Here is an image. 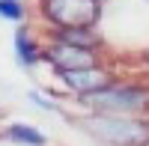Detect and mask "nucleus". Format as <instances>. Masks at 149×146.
<instances>
[{
    "label": "nucleus",
    "instance_id": "nucleus-1",
    "mask_svg": "<svg viewBox=\"0 0 149 146\" xmlns=\"http://www.w3.org/2000/svg\"><path fill=\"white\" fill-rule=\"evenodd\" d=\"M90 137L110 146H149V122L134 113H90L74 119Z\"/></svg>",
    "mask_w": 149,
    "mask_h": 146
},
{
    "label": "nucleus",
    "instance_id": "nucleus-2",
    "mask_svg": "<svg viewBox=\"0 0 149 146\" xmlns=\"http://www.w3.org/2000/svg\"><path fill=\"white\" fill-rule=\"evenodd\" d=\"M84 107L95 113H143L149 111V87H128V83H107L102 90L78 95Z\"/></svg>",
    "mask_w": 149,
    "mask_h": 146
},
{
    "label": "nucleus",
    "instance_id": "nucleus-3",
    "mask_svg": "<svg viewBox=\"0 0 149 146\" xmlns=\"http://www.w3.org/2000/svg\"><path fill=\"white\" fill-rule=\"evenodd\" d=\"M42 18L54 27H95L102 0H42Z\"/></svg>",
    "mask_w": 149,
    "mask_h": 146
},
{
    "label": "nucleus",
    "instance_id": "nucleus-4",
    "mask_svg": "<svg viewBox=\"0 0 149 146\" xmlns=\"http://www.w3.org/2000/svg\"><path fill=\"white\" fill-rule=\"evenodd\" d=\"M42 60L54 66V72H69V69H90V66H102L95 48H84V45H72V42H60L54 39L51 45L42 51Z\"/></svg>",
    "mask_w": 149,
    "mask_h": 146
},
{
    "label": "nucleus",
    "instance_id": "nucleus-5",
    "mask_svg": "<svg viewBox=\"0 0 149 146\" xmlns=\"http://www.w3.org/2000/svg\"><path fill=\"white\" fill-rule=\"evenodd\" d=\"M60 81L66 83L69 90H74L78 95L84 92H93V90H102L107 83H113L110 72H104L102 66H90V69H69V72H57Z\"/></svg>",
    "mask_w": 149,
    "mask_h": 146
},
{
    "label": "nucleus",
    "instance_id": "nucleus-6",
    "mask_svg": "<svg viewBox=\"0 0 149 146\" xmlns=\"http://www.w3.org/2000/svg\"><path fill=\"white\" fill-rule=\"evenodd\" d=\"M54 39L72 42V45H84V48H98V42H102L95 27H54Z\"/></svg>",
    "mask_w": 149,
    "mask_h": 146
},
{
    "label": "nucleus",
    "instance_id": "nucleus-7",
    "mask_svg": "<svg viewBox=\"0 0 149 146\" xmlns=\"http://www.w3.org/2000/svg\"><path fill=\"white\" fill-rule=\"evenodd\" d=\"M12 42H15V57H18V63H21L24 69H30V66H36V63L42 60V51L36 48V42L30 39L27 30H18Z\"/></svg>",
    "mask_w": 149,
    "mask_h": 146
},
{
    "label": "nucleus",
    "instance_id": "nucleus-8",
    "mask_svg": "<svg viewBox=\"0 0 149 146\" xmlns=\"http://www.w3.org/2000/svg\"><path fill=\"white\" fill-rule=\"evenodd\" d=\"M6 137H12L15 143H24V146H45L48 137L42 134L39 128H33V125H24V122H15V125H9L6 128Z\"/></svg>",
    "mask_w": 149,
    "mask_h": 146
},
{
    "label": "nucleus",
    "instance_id": "nucleus-9",
    "mask_svg": "<svg viewBox=\"0 0 149 146\" xmlns=\"http://www.w3.org/2000/svg\"><path fill=\"white\" fill-rule=\"evenodd\" d=\"M24 3L21 0H0V18L6 21H24Z\"/></svg>",
    "mask_w": 149,
    "mask_h": 146
},
{
    "label": "nucleus",
    "instance_id": "nucleus-10",
    "mask_svg": "<svg viewBox=\"0 0 149 146\" xmlns=\"http://www.w3.org/2000/svg\"><path fill=\"white\" fill-rule=\"evenodd\" d=\"M30 99H33V102H39V107H45V111H57V104H54V102H48V99H42L39 92H30Z\"/></svg>",
    "mask_w": 149,
    "mask_h": 146
}]
</instances>
